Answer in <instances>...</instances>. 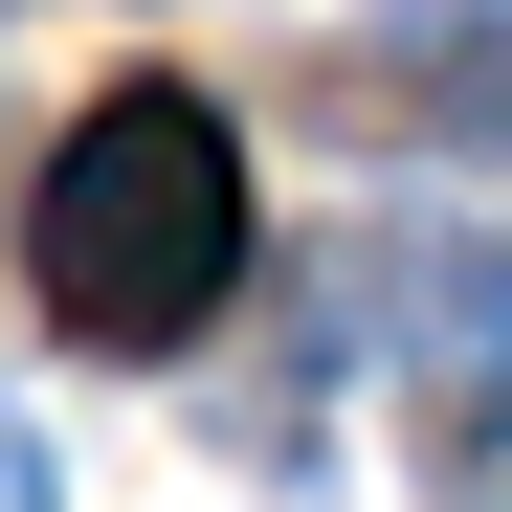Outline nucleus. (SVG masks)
Segmentation results:
<instances>
[{
	"instance_id": "1",
	"label": "nucleus",
	"mask_w": 512,
	"mask_h": 512,
	"mask_svg": "<svg viewBox=\"0 0 512 512\" xmlns=\"http://www.w3.org/2000/svg\"><path fill=\"white\" fill-rule=\"evenodd\" d=\"M23 290L67 357H179V334L245 290V134L201 90H90L45 134V201H23Z\"/></svg>"
}]
</instances>
